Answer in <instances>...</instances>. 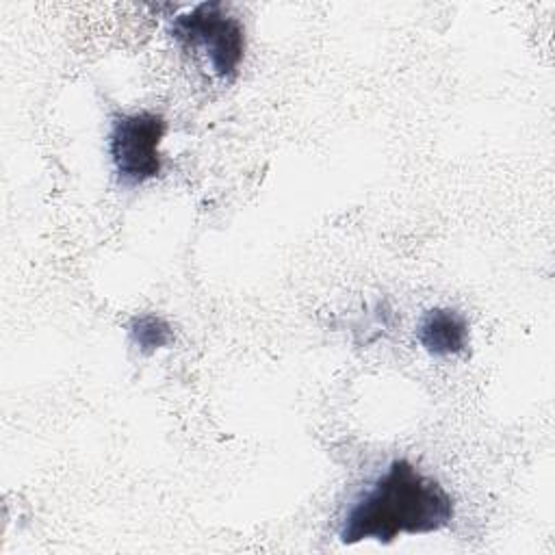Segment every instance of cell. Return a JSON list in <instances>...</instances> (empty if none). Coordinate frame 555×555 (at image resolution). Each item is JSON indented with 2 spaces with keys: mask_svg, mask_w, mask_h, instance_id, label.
<instances>
[{
  "mask_svg": "<svg viewBox=\"0 0 555 555\" xmlns=\"http://www.w3.org/2000/svg\"><path fill=\"white\" fill-rule=\"evenodd\" d=\"M453 516L455 505L444 486L397 457L349 503L338 538L343 544H390L399 535L440 531Z\"/></svg>",
  "mask_w": 555,
  "mask_h": 555,
  "instance_id": "1",
  "label": "cell"
},
{
  "mask_svg": "<svg viewBox=\"0 0 555 555\" xmlns=\"http://www.w3.org/2000/svg\"><path fill=\"white\" fill-rule=\"evenodd\" d=\"M171 35L186 48L202 50L212 74L232 80L245 56V26L221 2H202L176 15Z\"/></svg>",
  "mask_w": 555,
  "mask_h": 555,
  "instance_id": "2",
  "label": "cell"
},
{
  "mask_svg": "<svg viewBox=\"0 0 555 555\" xmlns=\"http://www.w3.org/2000/svg\"><path fill=\"white\" fill-rule=\"evenodd\" d=\"M165 132L167 121L154 111L119 113L111 121L108 154L121 186L134 189L160 176V143Z\"/></svg>",
  "mask_w": 555,
  "mask_h": 555,
  "instance_id": "3",
  "label": "cell"
},
{
  "mask_svg": "<svg viewBox=\"0 0 555 555\" xmlns=\"http://www.w3.org/2000/svg\"><path fill=\"white\" fill-rule=\"evenodd\" d=\"M468 321L455 308H431L416 325L418 345L434 358L460 356L468 349Z\"/></svg>",
  "mask_w": 555,
  "mask_h": 555,
  "instance_id": "4",
  "label": "cell"
},
{
  "mask_svg": "<svg viewBox=\"0 0 555 555\" xmlns=\"http://www.w3.org/2000/svg\"><path fill=\"white\" fill-rule=\"evenodd\" d=\"M128 334L132 345L141 353H154L156 349H163L173 340V327L169 325V321L152 312L132 317L128 323Z\"/></svg>",
  "mask_w": 555,
  "mask_h": 555,
  "instance_id": "5",
  "label": "cell"
}]
</instances>
